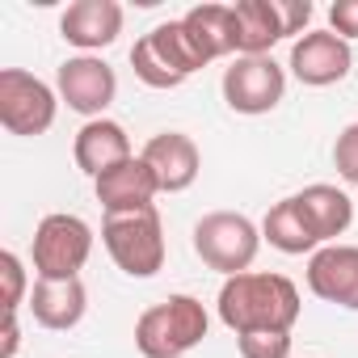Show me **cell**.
<instances>
[{"label":"cell","instance_id":"obj_26","mask_svg":"<svg viewBox=\"0 0 358 358\" xmlns=\"http://www.w3.org/2000/svg\"><path fill=\"white\" fill-rule=\"evenodd\" d=\"M329 30L341 34L345 43L358 38V0H337V5H329Z\"/></svg>","mask_w":358,"mask_h":358},{"label":"cell","instance_id":"obj_4","mask_svg":"<svg viewBox=\"0 0 358 358\" xmlns=\"http://www.w3.org/2000/svg\"><path fill=\"white\" fill-rule=\"evenodd\" d=\"M262 249V228L241 211H211L194 224V253L224 278L249 274Z\"/></svg>","mask_w":358,"mask_h":358},{"label":"cell","instance_id":"obj_18","mask_svg":"<svg viewBox=\"0 0 358 358\" xmlns=\"http://www.w3.org/2000/svg\"><path fill=\"white\" fill-rule=\"evenodd\" d=\"M262 241H270L278 253H291V257L324 249V245L316 241L312 224L303 220V211H299L295 194H291V199H282V203H274V207L266 211V220H262Z\"/></svg>","mask_w":358,"mask_h":358},{"label":"cell","instance_id":"obj_13","mask_svg":"<svg viewBox=\"0 0 358 358\" xmlns=\"http://www.w3.org/2000/svg\"><path fill=\"white\" fill-rule=\"evenodd\" d=\"M59 34L85 55H93L122 34V5L118 0H76L59 17Z\"/></svg>","mask_w":358,"mask_h":358},{"label":"cell","instance_id":"obj_7","mask_svg":"<svg viewBox=\"0 0 358 358\" xmlns=\"http://www.w3.org/2000/svg\"><path fill=\"white\" fill-rule=\"evenodd\" d=\"M287 93V72L274 55H236L224 68V101L236 114H270Z\"/></svg>","mask_w":358,"mask_h":358},{"label":"cell","instance_id":"obj_23","mask_svg":"<svg viewBox=\"0 0 358 358\" xmlns=\"http://www.w3.org/2000/svg\"><path fill=\"white\" fill-rule=\"evenodd\" d=\"M0 278H5V312H17L26 303V266L13 249L0 253Z\"/></svg>","mask_w":358,"mask_h":358},{"label":"cell","instance_id":"obj_3","mask_svg":"<svg viewBox=\"0 0 358 358\" xmlns=\"http://www.w3.org/2000/svg\"><path fill=\"white\" fill-rule=\"evenodd\" d=\"M101 245L127 278H152L164 266V224L160 211H131L101 220Z\"/></svg>","mask_w":358,"mask_h":358},{"label":"cell","instance_id":"obj_22","mask_svg":"<svg viewBox=\"0 0 358 358\" xmlns=\"http://www.w3.org/2000/svg\"><path fill=\"white\" fill-rule=\"evenodd\" d=\"M241 358H291V333H241Z\"/></svg>","mask_w":358,"mask_h":358},{"label":"cell","instance_id":"obj_11","mask_svg":"<svg viewBox=\"0 0 358 358\" xmlns=\"http://www.w3.org/2000/svg\"><path fill=\"white\" fill-rule=\"evenodd\" d=\"M308 291L358 312V245H324L308 257Z\"/></svg>","mask_w":358,"mask_h":358},{"label":"cell","instance_id":"obj_8","mask_svg":"<svg viewBox=\"0 0 358 358\" xmlns=\"http://www.w3.org/2000/svg\"><path fill=\"white\" fill-rule=\"evenodd\" d=\"M55 93H59V101H68V110H76L93 122V118H106L110 101L118 97V76L101 55H72L59 64Z\"/></svg>","mask_w":358,"mask_h":358},{"label":"cell","instance_id":"obj_14","mask_svg":"<svg viewBox=\"0 0 358 358\" xmlns=\"http://www.w3.org/2000/svg\"><path fill=\"white\" fill-rule=\"evenodd\" d=\"M85 308H89V291H85L80 278H34L30 312L43 329L68 333L85 320Z\"/></svg>","mask_w":358,"mask_h":358},{"label":"cell","instance_id":"obj_10","mask_svg":"<svg viewBox=\"0 0 358 358\" xmlns=\"http://www.w3.org/2000/svg\"><path fill=\"white\" fill-rule=\"evenodd\" d=\"M93 194H97L106 215H131V211L156 207L152 199L160 194V182H156V173L148 169L143 156H131V160H122V164H114L110 173L97 177Z\"/></svg>","mask_w":358,"mask_h":358},{"label":"cell","instance_id":"obj_15","mask_svg":"<svg viewBox=\"0 0 358 358\" xmlns=\"http://www.w3.org/2000/svg\"><path fill=\"white\" fill-rule=\"evenodd\" d=\"M72 156H76V169L89 173L93 182H97L101 173H110L114 164L131 160L135 152H131V135L122 131V122H114V118H93V122H85V127L76 131Z\"/></svg>","mask_w":358,"mask_h":358},{"label":"cell","instance_id":"obj_12","mask_svg":"<svg viewBox=\"0 0 358 358\" xmlns=\"http://www.w3.org/2000/svg\"><path fill=\"white\" fill-rule=\"evenodd\" d=\"M139 156L156 173L160 194H182V190H190L199 182V169H203L199 143L190 135H182V131H160V135H152Z\"/></svg>","mask_w":358,"mask_h":358},{"label":"cell","instance_id":"obj_5","mask_svg":"<svg viewBox=\"0 0 358 358\" xmlns=\"http://www.w3.org/2000/svg\"><path fill=\"white\" fill-rule=\"evenodd\" d=\"M59 114V93L26 68L0 72V127L9 135H47Z\"/></svg>","mask_w":358,"mask_h":358},{"label":"cell","instance_id":"obj_24","mask_svg":"<svg viewBox=\"0 0 358 358\" xmlns=\"http://www.w3.org/2000/svg\"><path fill=\"white\" fill-rule=\"evenodd\" d=\"M333 164L345 186H358V122H350L333 143Z\"/></svg>","mask_w":358,"mask_h":358},{"label":"cell","instance_id":"obj_1","mask_svg":"<svg viewBox=\"0 0 358 358\" xmlns=\"http://www.w3.org/2000/svg\"><path fill=\"white\" fill-rule=\"evenodd\" d=\"M220 320L241 333H291L299 320V291L282 274H236L220 287Z\"/></svg>","mask_w":358,"mask_h":358},{"label":"cell","instance_id":"obj_25","mask_svg":"<svg viewBox=\"0 0 358 358\" xmlns=\"http://www.w3.org/2000/svg\"><path fill=\"white\" fill-rule=\"evenodd\" d=\"M278 13H282V34L287 38H303V30L312 22V5H308V0H278Z\"/></svg>","mask_w":358,"mask_h":358},{"label":"cell","instance_id":"obj_9","mask_svg":"<svg viewBox=\"0 0 358 358\" xmlns=\"http://www.w3.org/2000/svg\"><path fill=\"white\" fill-rule=\"evenodd\" d=\"M299 85H312V89H324V85H337L350 76L354 68V51L341 34L333 30H308L303 38L291 43V64Z\"/></svg>","mask_w":358,"mask_h":358},{"label":"cell","instance_id":"obj_16","mask_svg":"<svg viewBox=\"0 0 358 358\" xmlns=\"http://www.w3.org/2000/svg\"><path fill=\"white\" fill-rule=\"evenodd\" d=\"M295 203H299V211H303V220L312 224V232H316L320 245H337V236H345L350 224H354V203H350V194L337 190V186H329V182L303 186V190L295 194Z\"/></svg>","mask_w":358,"mask_h":358},{"label":"cell","instance_id":"obj_2","mask_svg":"<svg viewBox=\"0 0 358 358\" xmlns=\"http://www.w3.org/2000/svg\"><path fill=\"white\" fill-rule=\"evenodd\" d=\"M207 308L194 295H169L135 320V350L143 358H182L207 337Z\"/></svg>","mask_w":358,"mask_h":358},{"label":"cell","instance_id":"obj_21","mask_svg":"<svg viewBox=\"0 0 358 358\" xmlns=\"http://www.w3.org/2000/svg\"><path fill=\"white\" fill-rule=\"evenodd\" d=\"M131 68H135V76L148 85V89H177L186 76L177 72L164 55H160V47L152 43V34H143L135 47H131Z\"/></svg>","mask_w":358,"mask_h":358},{"label":"cell","instance_id":"obj_6","mask_svg":"<svg viewBox=\"0 0 358 358\" xmlns=\"http://www.w3.org/2000/svg\"><path fill=\"white\" fill-rule=\"evenodd\" d=\"M93 257V228L80 215L55 211L34 232V274L38 278H80Z\"/></svg>","mask_w":358,"mask_h":358},{"label":"cell","instance_id":"obj_19","mask_svg":"<svg viewBox=\"0 0 358 358\" xmlns=\"http://www.w3.org/2000/svg\"><path fill=\"white\" fill-rule=\"evenodd\" d=\"M186 30L190 38L199 43V51L211 59H224V55H236V17H232V5H194L186 17Z\"/></svg>","mask_w":358,"mask_h":358},{"label":"cell","instance_id":"obj_17","mask_svg":"<svg viewBox=\"0 0 358 358\" xmlns=\"http://www.w3.org/2000/svg\"><path fill=\"white\" fill-rule=\"evenodd\" d=\"M236 55H270L274 43H282V13L278 0H236Z\"/></svg>","mask_w":358,"mask_h":358},{"label":"cell","instance_id":"obj_20","mask_svg":"<svg viewBox=\"0 0 358 358\" xmlns=\"http://www.w3.org/2000/svg\"><path fill=\"white\" fill-rule=\"evenodd\" d=\"M152 34V43L160 47V55L182 72V76H194L199 68H207V55L199 51V43L190 38V30H186V22L177 17V22H164V26H156V30H148Z\"/></svg>","mask_w":358,"mask_h":358},{"label":"cell","instance_id":"obj_27","mask_svg":"<svg viewBox=\"0 0 358 358\" xmlns=\"http://www.w3.org/2000/svg\"><path fill=\"white\" fill-rule=\"evenodd\" d=\"M22 345V329H17V312H5V341H0V358H13Z\"/></svg>","mask_w":358,"mask_h":358}]
</instances>
